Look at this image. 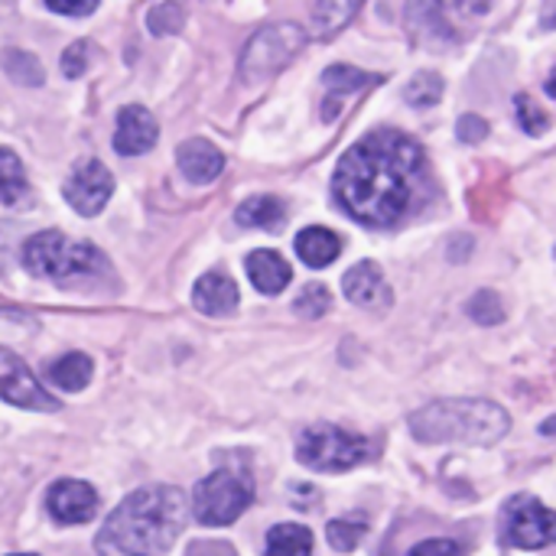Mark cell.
<instances>
[{"label": "cell", "instance_id": "obj_1", "mask_svg": "<svg viewBox=\"0 0 556 556\" xmlns=\"http://www.w3.org/2000/svg\"><path fill=\"white\" fill-rule=\"evenodd\" d=\"M427 169L424 147L401 130H371L339 160L332 192L339 208L368 228H388L401 222Z\"/></svg>", "mask_w": 556, "mask_h": 556}, {"label": "cell", "instance_id": "obj_2", "mask_svg": "<svg viewBox=\"0 0 556 556\" xmlns=\"http://www.w3.org/2000/svg\"><path fill=\"white\" fill-rule=\"evenodd\" d=\"M189 521V502L173 485L130 492L94 538L98 556H150L176 544Z\"/></svg>", "mask_w": 556, "mask_h": 556}, {"label": "cell", "instance_id": "obj_3", "mask_svg": "<svg viewBox=\"0 0 556 556\" xmlns=\"http://www.w3.org/2000/svg\"><path fill=\"white\" fill-rule=\"evenodd\" d=\"M410 437L427 446L459 443V446H495L508 430L511 417L492 401H437L410 414Z\"/></svg>", "mask_w": 556, "mask_h": 556}, {"label": "cell", "instance_id": "obj_4", "mask_svg": "<svg viewBox=\"0 0 556 556\" xmlns=\"http://www.w3.org/2000/svg\"><path fill=\"white\" fill-rule=\"evenodd\" d=\"M23 264L29 274L52 283H75L108 270L104 254L94 244L72 241L62 231H39L23 244Z\"/></svg>", "mask_w": 556, "mask_h": 556}, {"label": "cell", "instance_id": "obj_5", "mask_svg": "<svg viewBox=\"0 0 556 556\" xmlns=\"http://www.w3.org/2000/svg\"><path fill=\"white\" fill-rule=\"evenodd\" d=\"M254 502V479L244 469H218L192 489V515L205 528L235 525Z\"/></svg>", "mask_w": 556, "mask_h": 556}, {"label": "cell", "instance_id": "obj_6", "mask_svg": "<svg viewBox=\"0 0 556 556\" xmlns=\"http://www.w3.org/2000/svg\"><path fill=\"white\" fill-rule=\"evenodd\" d=\"M371 443L362 433L336 424H316L296 437V459L313 472H349L365 463Z\"/></svg>", "mask_w": 556, "mask_h": 556}, {"label": "cell", "instance_id": "obj_7", "mask_svg": "<svg viewBox=\"0 0 556 556\" xmlns=\"http://www.w3.org/2000/svg\"><path fill=\"white\" fill-rule=\"evenodd\" d=\"M303 46H306V33L296 23H274L257 29L241 52V65H238L241 81L261 85L274 78L303 52Z\"/></svg>", "mask_w": 556, "mask_h": 556}, {"label": "cell", "instance_id": "obj_8", "mask_svg": "<svg viewBox=\"0 0 556 556\" xmlns=\"http://www.w3.org/2000/svg\"><path fill=\"white\" fill-rule=\"evenodd\" d=\"M502 538L518 551H544L556 538V518L534 495H515L502 508Z\"/></svg>", "mask_w": 556, "mask_h": 556}, {"label": "cell", "instance_id": "obj_9", "mask_svg": "<svg viewBox=\"0 0 556 556\" xmlns=\"http://www.w3.org/2000/svg\"><path fill=\"white\" fill-rule=\"evenodd\" d=\"M0 401L23 407V410H39V414L59 410V401L33 378L23 358L13 355L10 349H0Z\"/></svg>", "mask_w": 556, "mask_h": 556}, {"label": "cell", "instance_id": "obj_10", "mask_svg": "<svg viewBox=\"0 0 556 556\" xmlns=\"http://www.w3.org/2000/svg\"><path fill=\"white\" fill-rule=\"evenodd\" d=\"M111 192H114V176L101 160H81L62 186L65 202L85 218H94L108 205Z\"/></svg>", "mask_w": 556, "mask_h": 556}, {"label": "cell", "instance_id": "obj_11", "mask_svg": "<svg viewBox=\"0 0 556 556\" xmlns=\"http://www.w3.org/2000/svg\"><path fill=\"white\" fill-rule=\"evenodd\" d=\"M46 511L55 525H88L98 515V492L88 482L62 479L49 489Z\"/></svg>", "mask_w": 556, "mask_h": 556}, {"label": "cell", "instance_id": "obj_12", "mask_svg": "<svg viewBox=\"0 0 556 556\" xmlns=\"http://www.w3.org/2000/svg\"><path fill=\"white\" fill-rule=\"evenodd\" d=\"M160 137L156 117L140 108V104H124L117 111V124H114V150L121 156H140L147 150H153Z\"/></svg>", "mask_w": 556, "mask_h": 556}, {"label": "cell", "instance_id": "obj_13", "mask_svg": "<svg viewBox=\"0 0 556 556\" xmlns=\"http://www.w3.org/2000/svg\"><path fill=\"white\" fill-rule=\"evenodd\" d=\"M238 303H241V290L225 270H208L192 287V306L205 316H215V319L231 316Z\"/></svg>", "mask_w": 556, "mask_h": 556}, {"label": "cell", "instance_id": "obj_14", "mask_svg": "<svg viewBox=\"0 0 556 556\" xmlns=\"http://www.w3.org/2000/svg\"><path fill=\"white\" fill-rule=\"evenodd\" d=\"M176 163H179V173H182L189 182H195V186L215 182V179L222 176V169H225L222 150H218L212 140H205V137L186 140V143L176 150Z\"/></svg>", "mask_w": 556, "mask_h": 556}, {"label": "cell", "instance_id": "obj_15", "mask_svg": "<svg viewBox=\"0 0 556 556\" xmlns=\"http://www.w3.org/2000/svg\"><path fill=\"white\" fill-rule=\"evenodd\" d=\"M342 290H345V296H349L355 306H365V309H381V306L391 303V287H388L381 267L371 264V261L355 264V267L342 277Z\"/></svg>", "mask_w": 556, "mask_h": 556}, {"label": "cell", "instance_id": "obj_16", "mask_svg": "<svg viewBox=\"0 0 556 556\" xmlns=\"http://www.w3.org/2000/svg\"><path fill=\"white\" fill-rule=\"evenodd\" d=\"M244 267H248L251 283H254L261 293H267V296L283 293L287 283H290V277H293L290 264H287L277 251H264V248H261V251H251Z\"/></svg>", "mask_w": 556, "mask_h": 556}, {"label": "cell", "instance_id": "obj_17", "mask_svg": "<svg viewBox=\"0 0 556 556\" xmlns=\"http://www.w3.org/2000/svg\"><path fill=\"white\" fill-rule=\"evenodd\" d=\"M378 81H381V75H375V72H362V68L345 65V62L329 65V68L323 72V88H326V94H329V108H326V111H332L342 98H349V94H355V91H362V88H371V85H378Z\"/></svg>", "mask_w": 556, "mask_h": 556}, {"label": "cell", "instance_id": "obj_18", "mask_svg": "<svg viewBox=\"0 0 556 556\" xmlns=\"http://www.w3.org/2000/svg\"><path fill=\"white\" fill-rule=\"evenodd\" d=\"M238 225L244 228H261V231H280L287 222V208L277 195H251L238 205L235 212Z\"/></svg>", "mask_w": 556, "mask_h": 556}, {"label": "cell", "instance_id": "obj_19", "mask_svg": "<svg viewBox=\"0 0 556 556\" xmlns=\"http://www.w3.org/2000/svg\"><path fill=\"white\" fill-rule=\"evenodd\" d=\"M339 251H342V241H339V235L329 231V228L313 225V228H303V231L296 235V254H300V261L309 264V267H329V264L339 257Z\"/></svg>", "mask_w": 556, "mask_h": 556}, {"label": "cell", "instance_id": "obj_20", "mask_svg": "<svg viewBox=\"0 0 556 556\" xmlns=\"http://www.w3.org/2000/svg\"><path fill=\"white\" fill-rule=\"evenodd\" d=\"M46 378H49V384H55L59 391L75 394V391H81V388L91 381V358H88L85 352H68V355L55 358V362L46 368Z\"/></svg>", "mask_w": 556, "mask_h": 556}, {"label": "cell", "instance_id": "obj_21", "mask_svg": "<svg viewBox=\"0 0 556 556\" xmlns=\"http://www.w3.org/2000/svg\"><path fill=\"white\" fill-rule=\"evenodd\" d=\"M26 195H29V182L20 156L10 147H0V205L13 208L26 202Z\"/></svg>", "mask_w": 556, "mask_h": 556}, {"label": "cell", "instance_id": "obj_22", "mask_svg": "<svg viewBox=\"0 0 556 556\" xmlns=\"http://www.w3.org/2000/svg\"><path fill=\"white\" fill-rule=\"evenodd\" d=\"M264 556H313V534L303 525H277L267 534Z\"/></svg>", "mask_w": 556, "mask_h": 556}, {"label": "cell", "instance_id": "obj_23", "mask_svg": "<svg viewBox=\"0 0 556 556\" xmlns=\"http://www.w3.org/2000/svg\"><path fill=\"white\" fill-rule=\"evenodd\" d=\"M3 72L20 85V88H39L46 81V72L39 65V59L26 49H10L3 52Z\"/></svg>", "mask_w": 556, "mask_h": 556}, {"label": "cell", "instance_id": "obj_24", "mask_svg": "<svg viewBox=\"0 0 556 556\" xmlns=\"http://www.w3.org/2000/svg\"><path fill=\"white\" fill-rule=\"evenodd\" d=\"M358 3H316L313 7V29L319 33V39H332L352 16H355Z\"/></svg>", "mask_w": 556, "mask_h": 556}, {"label": "cell", "instance_id": "obj_25", "mask_svg": "<svg viewBox=\"0 0 556 556\" xmlns=\"http://www.w3.org/2000/svg\"><path fill=\"white\" fill-rule=\"evenodd\" d=\"M440 98H443V78L437 72H417L404 88V101L420 111L440 104Z\"/></svg>", "mask_w": 556, "mask_h": 556}, {"label": "cell", "instance_id": "obj_26", "mask_svg": "<svg viewBox=\"0 0 556 556\" xmlns=\"http://www.w3.org/2000/svg\"><path fill=\"white\" fill-rule=\"evenodd\" d=\"M186 23V7L182 3H156L147 13V26L153 36H173Z\"/></svg>", "mask_w": 556, "mask_h": 556}, {"label": "cell", "instance_id": "obj_27", "mask_svg": "<svg viewBox=\"0 0 556 556\" xmlns=\"http://www.w3.org/2000/svg\"><path fill=\"white\" fill-rule=\"evenodd\" d=\"M329 306H332V296H329V287H323V283H306L300 290V296L293 300V309L303 319H323L329 313Z\"/></svg>", "mask_w": 556, "mask_h": 556}, {"label": "cell", "instance_id": "obj_28", "mask_svg": "<svg viewBox=\"0 0 556 556\" xmlns=\"http://www.w3.org/2000/svg\"><path fill=\"white\" fill-rule=\"evenodd\" d=\"M466 313H469L476 323H482V326H498V323H505V303L498 300L495 290H479V293L469 300Z\"/></svg>", "mask_w": 556, "mask_h": 556}, {"label": "cell", "instance_id": "obj_29", "mask_svg": "<svg viewBox=\"0 0 556 556\" xmlns=\"http://www.w3.org/2000/svg\"><path fill=\"white\" fill-rule=\"evenodd\" d=\"M326 538H329V544H332L339 554H352V551L362 544V538H365V521L336 518V521H329Z\"/></svg>", "mask_w": 556, "mask_h": 556}, {"label": "cell", "instance_id": "obj_30", "mask_svg": "<svg viewBox=\"0 0 556 556\" xmlns=\"http://www.w3.org/2000/svg\"><path fill=\"white\" fill-rule=\"evenodd\" d=\"M515 108H518V124H521V130H525V134H531V137H541V134H547V127H551V117L544 114V108H541L534 98H528V94H518Z\"/></svg>", "mask_w": 556, "mask_h": 556}, {"label": "cell", "instance_id": "obj_31", "mask_svg": "<svg viewBox=\"0 0 556 556\" xmlns=\"http://www.w3.org/2000/svg\"><path fill=\"white\" fill-rule=\"evenodd\" d=\"M88 72V42H72L62 52V75L65 78H81Z\"/></svg>", "mask_w": 556, "mask_h": 556}, {"label": "cell", "instance_id": "obj_32", "mask_svg": "<svg viewBox=\"0 0 556 556\" xmlns=\"http://www.w3.org/2000/svg\"><path fill=\"white\" fill-rule=\"evenodd\" d=\"M456 134H459V140H463V143H479V140H485L489 124H485L479 114H463V117H459V124H456Z\"/></svg>", "mask_w": 556, "mask_h": 556}, {"label": "cell", "instance_id": "obj_33", "mask_svg": "<svg viewBox=\"0 0 556 556\" xmlns=\"http://www.w3.org/2000/svg\"><path fill=\"white\" fill-rule=\"evenodd\" d=\"M407 556H459V544L456 541H446V538H433V541L417 544Z\"/></svg>", "mask_w": 556, "mask_h": 556}, {"label": "cell", "instance_id": "obj_34", "mask_svg": "<svg viewBox=\"0 0 556 556\" xmlns=\"http://www.w3.org/2000/svg\"><path fill=\"white\" fill-rule=\"evenodd\" d=\"M49 10L55 13H65V16H88L98 10V0H81V3H62V0H46Z\"/></svg>", "mask_w": 556, "mask_h": 556}, {"label": "cell", "instance_id": "obj_35", "mask_svg": "<svg viewBox=\"0 0 556 556\" xmlns=\"http://www.w3.org/2000/svg\"><path fill=\"white\" fill-rule=\"evenodd\" d=\"M186 556H235V551L228 544H215V541H199L189 547Z\"/></svg>", "mask_w": 556, "mask_h": 556}, {"label": "cell", "instance_id": "obj_36", "mask_svg": "<svg viewBox=\"0 0 556 556\" xmlns=\"http://www.w3.org/2000/svg\"><path fill=\"white\" fill-rule=\"evenodd\" d=\"M3 264H7V235L0 228V270H3Z\"/></svg>", "mask_w": 556, "mask_h": 556}, {"label": "cell", "instance_id": "obj_37", "mask_svg": "<svg viewBox=\"0 0 556 556\" xmlns=\"http://www.w3.org/2000/svg\"><path fill=\"white\" fill-rule=\"evenodd\" d=\"M10 556H33V554H10Z\"/></svg>", "mask_w": 556, "mask_h": 556}]
</instances>
